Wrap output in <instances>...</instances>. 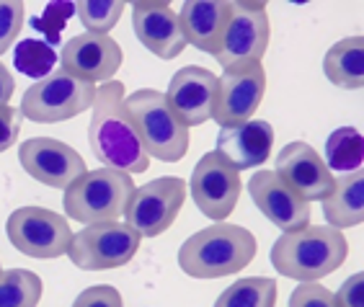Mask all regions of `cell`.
<instances>
[{
	"label": "cell",
	"mask_w": 364,
	"mask_h": 307,
	"mask_svg": "<svg viewBox=\"0 0 364 307\" xmlns=\"http://www.w3.org/2000/svg\"><path fill=\"white\" fill-rule=\"evenodd\" d=\"M124 83L109 80L96 88L93 117L88 124V142L96 161L104 168L134 176L145 173L150 158L134 132V124L124 109Z\"/></svg>",
	"instance_id": "cell-1"
},
{
	"label": "cell",
	"mask_w": 364,
	"mask_h": 307,
	"mask_svg": "<svg viewBox=\"0 0 364 307\" xmlns=\"http://www.w3.org/2000/svg\"><path fill=\"white\" fill-rule=\"evenodd\" d=\"M349 256V243L341 230L328 225H305L302 230L284 232L272 245V266L282 276L302 281H321L341 269Z\"/></svg>",
	"instance_id": "cell-2"
},
{
	"label": "cell",
	"mask_w": 364,
	"mask_h": 307,
	"mask_svg": "<svg viewBox=\"0 0 364 307\" xmlns=\"http://www.w3.org/2000/svg\"><path fill=\"white\" fill-rule=\"evenodd\" d=\"M259 253L251 230L240 225L218 222L194 232L178 248V266L191 279H223L243 271Z\"/></svg>",
	"instance_id": "cell-3"
},
{
	"label": "cell",
	"mask_w": 364,
	"mask_h": 307,
	"mask_svg": "<svg viewBox=\"0 0 364 307\" xmlns=\"http://www.w3.org/2000/svg\"><path fill=\"white\" fill-rule=\"evenodd\" d=\"M124 109L132 119L134 132L140 137L147 158L178 163L189 153V126H183L171 112L166 93L155 88H140L124 96Z\"/></svg>",
	"instance_id": "cell-4"
},
{
	"label": "cell",
	"mask_w": 364,
	"mask_h": 307,
	"mask_svg": "<svg viewBox=\"0 0 364 307\" xmlns=\"http://www.w3.org/2000/svg\"><path fill=\"white\" fill-rule=\"evenodd\" d=\"M132 191V176L112 171V168L85 171L70 189H65L63 207L68 212V220H73V222H117L124 215V207Z\"/></svg>",
	"instance_id": "cell-5"
},
{
	"label": "cell",
	"mask_w": 364,
	"mask_h": 307,
	"mask_svg": "<svg viewBox=\"0 0 364 307\" xmlns=\"http://www.w3.org/2000/svg\"><path fill=\"white\" fill-rule=\"evenodd\" d=\"M93 101H96V85L77 80L60 68L36 80L34 85H28L18 112L34 124H60L93 109Z\"/></svg>",
	"instance_id": "cell-6"
},
{
	"label": "cell",
	"mask_w": 364,
	"mask_h": 307,
	"mask_svg": "<svg viewBox=\"0 0 364 307\" xmlns=\"http://www.w3.org/2000/svg\"><path fill=\"white\" fill-rule=\"evenodd\" d=\"M140 240L142 237L119 220L85 225L80 232H73L68 256L73 266L83 271H109L129 264L140 251Z\"/></svg>",
	"instance_id": "cell-7"
},
{
	"label": "cell",
	"mask_w": 364,
	"mask_h": 307,
	"mask_svg": "<svg viewBox=\"0 0 364 307\" xmlns=\"http://www.w3.org/2000/svg\"><path fill=\"white\" fill-rule=\"evenodd\" d=\"M186 181L178 176H163L150 183L134 186L124 207L127 225L140 237H158L176 222L186 202Z\"/></svg>",
	"instance_id": "cell-8"
},
{
	"label": "cell",
	"mask_w": 364,
	"mask_h": 307,
	"mask_svg": "<svg viewBox=\"0 0 364 307\" xmlns=\"http://www.w3.org/2000/svg\"><path fill=\"white\" fill-rule=\"evenodd\" d=\"M6 232L11 245L28 259H60L73 240L68 217L44 207H21L11 212Z\"/></svg>",
	"instance_id": "cell-9"
},
{
	"label": "cell",
	"mask_w": 364,
	"mask_h": 307,
	"mask_svg": "<svg viewBox=\"0 0 364 307\" xmlns=\"http://www.w3.org/2000/svg\"><path fill=\"white\" fill-rule=\"evenodd\" d=\"M269 36H272V23L267 16V3L235 0L230 3V18L215 60L223 65V70L261 63L269 47Z\"/></svg>",
	"instance_id": "cell-10"
},
{
	"label": "cell",
	"mask_w": 364,
	"mask_h": 307,
	"mask_svg": "<svg viewBox=\"0 0 364 307\" xmlns=\"http://www.w3.org/2000/svg\"><path fill=\"white\" fill-rule=\"evenodd\" d=\"M186 189H191V199L204 217L225 222L238 207L243 181L238 171L220 153H204L202 161L194 166L191 183H186Z\"/></svg>",
	"instance_id": "cell-11"
},
{
	"label": "cell",
	"mask_w": 364,
	"mask_h": 307,
	"mask_svg": "<svg viewBox=\"0 0 364 307\" xmlns=\"http://www.w3.org/2000/svg\"><path fill=\"white\" fill-rule=\"evenodd\" d=\"M267 93V72L261 63L230 68L218 77V93L212 106V122L223 126L243 124L253 119Z\"/></svg>",
	"instance_id": "cell-12"
},
{
	"label": "cell",
	"mask_w": 364,
	"mask_h": 307,
	"mask_svg": "<svg viewBox=\"0 0 364 307\" xmlns=\"http://www.w3.org/2000/svg\"><path fill=\"white\" fill-rule=\"evenodd\" d=\"M18 163L34 181L52 189H70L88 171L85 161L70 145L55 137H31L18 145Z\"/></svg>",
	"instance_id": "cell-13"
},
{
	"label": "cell",
	"mask_w": 364,
	"mask_h": 307,
	"mask_svg": "<svg viewBox=\"0 0 364 307\" xmlns=\"http://www.w3.org/2000/svg\"><path fill=\"white\" fill-rule=\"evenodd\" d=\"M274 173L289 191L300 196L305 204L323 202L333 191V173H331L321 155L302 140H294L284 145L277 155Z\"/></svg>",
	"instance_id": "cell-14"
},
{
	"label": "cell",
	"mask_w": 364,
	"mask_h": 307,
	"mask_svg": "<svg viewBox=\"0 0 364 307\" xmlns=\"http://www.w3.org/2000/svg\"><path fill=\"white\" fill-rule=\"evenodd\" d=\"M124 52L109 34H77L63 47V70L85 83H109L122 68Z\"/></svg>",
	"instance_id": "cell-15"
},
{
	"label": "cell",
	"mask_w": 364,
	"mask_h": 307,
	"mask_svg": "<svg viewBox=\"0 0 364 307\" xmlns=\"http://www.w3.org/2000/svg\"><path fill=\"white\" fill-rule=\"evenodd\" d=\"M215 93H218V75L207 68L189 65L171 77L166 101L183 126H199L212 119Z\"/></svg>",
	"instance_id": "cell-16"
},
{
	"label": "cell",
	"mask_w": 364,
	"mask_h": 307,
	"mask_svg": "<svg viewBox=\"0 0 364 307\" xmlns=\"http://www.w3.org/2000/svg\"><path fill=\"white\" fill-rule=\"evenodd\" d=\"M132 28L140 44L161 60H173L186 49L178 16L166 0H140L132 6Z\"/></svg>",
	"instance_id": "cell-17"
},
{
	"label": "cell",
	"mask_w": 364,
	"mask_h": 307,
	"mask_svg": "<svg viewBox=\"0 0 364 307\" xmlns=\"http://www.w3.org/2000/svg\"><path fill=\"white\" fill-rule=\"evenodd\" d=\"M248 194L261 215L282 232L302 230L305 225H310V204L289 191L274 171H256L248 181Z\"/></svg>",
	"instance_id": "cell-18"
},
{
	"label": "cell",
	"mask_w": 364,
	"mask_h": 307,
	"mask_svg": "<svg viewBox=\"0 0 364 307\" xmlns=\"http://www.w3.org/2000/svg\"><path fill=\"white\" fill-rule=\"evenodd\" d=\"M274 147V126L267 119H248L243 124L223 126L218 134V150L235 171H253L264 166Z\"/></svg>",
	"instance_id": "cell-19"
},
{
	"label": "cell",
	"mask_w": 364,
	"mask_h": 307,
	"mask_svg": "<svg viewBox=\"0 0 364 307\" xmlns=\"http://www.w3.org/2000/svg\"><path fill=\"white\" fill-rule=\"evenodd\" d=\"M230 18V3L228 0H186L178 14V23L186 36V44L218 55L223 34Z\"/></svg>",
	"instance_id": "cell-20"
},
{
	"label": "cell",
	"mask_w": 364,
	"mask_h": 307,
	"mask_svg": "<svg viewBox=\"0 0 364 307\" xmlns=\"http://www.w3.org/2000/svg\"><path fill=\"white\" fill-rule=\"evenodd\" d=\"M323 217L333 230H349L364 222V173L354 171L336 178L333 191L323 199Z\"/></svg>",
	"instance_id": "cell-21"
},
{
	"label": "cell",
	"mask_w": 364,
	"mask_h": 307,
	"mask_svg": "<svg viewBox=\"0 0 364 307\" xmlns=\"http://www.w3.org/2000/svg\"><path fill=\"white\" fill-rule=\"evenodd\" d=\"M323 72L331 83L346 91H359L364 85V36H346L326 52Z\"/></svg>",
	"instance_id": "cell-22"
},
{
	"label": "cell",
	"mask_w": 364,
	"mask_h": 307,
	"mask_svg": "<svg viewBox=\"0 0 364 307\" xmlns=\"http://www.w3.org/2000/svg\"><path fill=\"white\" fill-rule=\"evenodd\" d=\"M364 161V137L354 126H338L326 140V168L328 171H341V173H354L362 171Z\"/></svg>",
	"instance_id": "cell-23"
},
{
	"label": "cell",
	"mask_w": 364,
	"mask_h": 307,
	"mask_svg": "<svg viewBox=\"0 0 364 307\" xmlns=\"http://www.w3.org/2000/svg\"><path fill=\"white\" fill-rule=\"evenodd\" d=\"M215 307H277V281L267 276L232 281L218 297Z\"/></svg>",
	"instance_id": "cell-24"
},
{
	"label": "cell",
	"mask_w": 364,
	"mask_h": 307,
	"mask_svg": "<svg viewBox=\"0 0 364 307\" xmlns=\"http://www.w3.org/2000/svg\"><path fill=\"white\" fill-rule=\"evenodd\" d=\"M42 279L28 269L0 271V307H36L42 300Z\"/></svg>",
	"instance_id": "cell-25"
},
{
	"label": "cell",
	"mask_w": 364,
	"mask_h": 307,
	"mask_svg": "<svg viewBox=\"0 0 364 307\" xmlns=\"http://www.w3.org/2000/svg\"><path fill=\"white\" fill-rule=\"evenodd\" d=\"M14 65L21 75L42 80L55 70L57 55L55 49L44 44L42 39H21L14 49Z\"/></svg>",
	"instance_id": "cell-26"
},
{
	"label": "cell",
	"mask_w": 364,
	"mask_h": 307,
	"mask_svg": "<svg viewBox=\"0 0 364 307\" xmlns=\"http://www.w3.org/2000/svg\"><path fill=\"white\" fill-rule=\"evenodd\" d=\"M124 8L122 0H80L75 3V14L88 34H109L119 23Z\"/></svg>",
	"instance_id": "cell-27"
},
{
	"label": "cell",
	"mask_w": 364,
	"mask_h": 307,
	"mask_svg": "<svg viewBox=\"0 0 364 307\" xmlns=\"http://www.w3.org/2000/svg\"><path fill=\"white\" fill-rule=\"evenodd\" d=\"M75 14V3H47L42 16H34L28 26L39 31L44 36L42 42L49 44V47L55 49L57 44L63 42V31L70 21V16Z\"/></svg>",
	"instance_id": "cell-28"
},
{
	"label": "cell",
	"mask_w": 364,
	"mask_h": 307,
	"mask_svg": "<svg viewBox=\"0 0 364 307\" xmlns=\"http://www.w3.org/2000/svg\"><path fill=\"white\" fill-rule=\"evenodd\" d=\"M26 21V8L21 0H0V57L18 39Z\"/></svg>",
	"instance_id": "cell-29"
},
{
	"label": "cell",
	"mask_w": 364,
	"mask_h": 307,
	"mask_svg": "<svg viewBox=\"0 0 364 307\" xmlns=\"http://www.w3.org/2000/svg\"><path fill=\"white\" fill-rule=\"evenodd\" d=\"M289 307H336V300H333V292L318 281H302L300 286H294Z\"/></svg>",
	"instance_id": "cell-30"
},
{
	"label": "cell",
	"mask_w": 364,
	"mask_h": 307,
	"mask_svg": "<svg viewBox=\"0 0 364 307\" xmlns=\"http://www.w3.org/2000/svg\"><path fill=\"white\" fill-rule=\"evenodd\" d=\"M73 307H124V300L117 286L112 284H93L77 294Z\"/></svg>",
	"instance_id": "cell-31"
},
{
	"label": "cell",
	"mask_w": 364,
	"mask_h": 307,
	"mask_svg": "<svg viewBox=\"0 0 364 307\" xmlns=\"http://www.w3.org/2000/svg\"><path fill=\"white\" fill-rule=\"evenodd\" d=\"M18 132H21V112L8 104L0 109V153H6L8 147H14L18 142Z\"/></svg>",
	"instance_id": "cell-32"
},
{
	"label": "cell",
	"mask_w": 364,
	"mask_h": 307,
	"mask_svg": "<svg viewBox=\"0 0 364 307\" xmlns=\"http://www.w3.org/2000/svg\"><path fill=\"white\" fill-rule=\"evenodd\" d=\"M336 307H364V274L357 271L343 281L341 289L333 294Z\"/></svg>",
	"instance_id": "cell-33"
},
{
	"label": "cell",
	"mask_w": 364,
	"mask_h": 307,
	"mask_svg": "<svg viewBox=\"0 0 364 307\" xmlns=\"http://www.w3.org/2000/svg\"><path fill=\"white\" fill-rule=\"evenodd\" d=\"M14 91H16L14 75L8 72L6 65L0 63V109H3V106H8V101H11V96H14Z\"/></svg>",
	"instance_id": "cell-34"
},
{
	"label": "cell",
	"mask_w": 364,
	"mask_h": 307,
	"mask_svg": "<svg viewBox=\"0 0 364 307\" xmlns=\"http://www.w3.org/2000/svg\"><path fill=\"white\" fill-rule=\"evenodd\" d=\"M0 271H3V266H0Z\"/></svg>",
	"instance_id": "cell-35"
}]
</instances>
